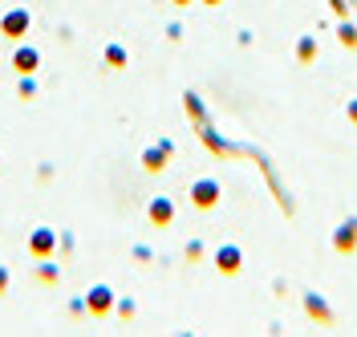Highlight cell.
<instances>
[{
    "mask_svg": "<svg viewBox=\"0 0 357 337\" xmlns=\"http://www.w3.org/2000/svg\"><path fill=\"white\" fill-rule=\"evenodd\" d=\"M175 4H191V0H175Z\"/></svg>",
    "mask_w": 357,
    "mask_h": 337,
    "instance_id": "obj_14",
    "label": "cell"
},
{
    "mask_svg": "<svg viewBox=\"0 0 357 337\" xmlns=\"http://www.w3.org/2000/svg\"><path fill=\"white\" fill-rule=\"evenodd\" d=\"M110 297H114V292L106 289V285L89 289V309H93V313H106V309H110Z\"/></svg>",
    "mask_w": 357,
    "mask_h": 337,
    "instance_id": "obj_7",
    "label": "cell"
},
{
    "mask_svg": "<svg viewBox=\"0 0 357 337\" xmlns=\"http://www.w3.org/2000/svg\"><path fill=\"white\" fill-rule=\"evenodd\" d=\"M215 264H220V272H240V248H220Z\"/></svg>",
    "mask_w": 357,
    "mask_h": 337,
    "instance_id": "obj_5",
    "label": "cell"
},
{
    "mask_svg": "<svg viewBox=\"0 0 357 337\" xmlns=\"http://www.w3.org/2000/svg\"><path fill=\"white\" fill-rule=\"evenodd\" d=\"M203 4H220V0H203Z\"/></svg>",
    "mask_w": 357,
    "mask_h": 337,
    "instance_id": "obj_13",
    "label": "cell"
},
{
    "mask_svg": "<svg viewBox=\"0 0 357 337\" xmlns=\"http://www.w3.org/2000/svg\"><path fill=\"white\" fill-rule=\"evenodd\" d=\"M8 289V269H4V264H0V292Z\"/></svg>",
    "mask_w": 357,
    "mask_h": 337,
    "instance_id": "obj_11",
    "label": "cell"
},
{
    "mask_svg": "<svg viewBox=\"0 0 357 337\" xmlns=\"http://www.w3.org/2000/svg\"><path fill=\"white\" fill-rule=\"evenodd\" d=\"M191 200H195V207H215V200H220V183L199 179L195 187H191Z\"/></svg>",
    "mask_w": 357,
    "mask_h": 337,
    "instance_id": "obj_2",
    "label": "cell"
},
{
    "mask_svg": "<svg viewBox=\"0 0 357 337\" xmlns=\"http://www.w3.org/2000/svg\"><path fill=\"white\" fill-rule=\"evenodd\" d=\"M29 248H33V256H49V252L57 248V232L37 227V232H33V240H29Z\"/></svg>",
    "mask_w": 357,
    "mask_h": 337,
    "instance_id": "obj_3",
    "label": "cell"
},
{
    "mask_svg": "<svg viewBox=\"0 0 357 337\" xmlns=\"http://www.w3.org/2000/svg\"><path fill=\"white\" fill-rule=\"evenodd\" d=\"M349 118H354V122H357V102H354V106H349Z\"/></svg>",
    "mask_w": 357,
    "mask_h": 337,
    "instance_id": "obj_12",
    "label": "cell"
},
{
    "mask_svg": "<svg viewBox=\"0 0 357 337\" xmlns=\"http://www.w3.org/2000/svg\"><path fill=\"white\" fill-rule=\"evenodd\" d=\"M333 244H337V252H354V244H357V224H354V220L333 236Z\"/></svg>",
    "mask_w": 357,
    "mask_h": 337,
    "instance_id": "obj_6",
    "label": "cell"
},
{
    "mask_svg": "<svg viewBox=\"0 0 357 337\" xmlns=\"http://www.w3.org/2000/svg\"><path fill=\"white\" fill-rule=\"evenodd\" d=\"M29 24H33V17L24 13V8H13V13H4V21H0V29H4V37H24L29 33Z\"/></svg>",
    "mask_w": 357,
    "mask_h": 337,
    "instance_id": "obj_1",
    "label": "cell"
},
{
    "mask_svg": "<svg viewBox=\"0 0 357 337\" xmlns=\"http://www.w3.org/2000/svg\"><path fill=\"white\" fill-rule=\"evenodd\" d=\"M151 220H155V224H171V220H175L171 200H155V203H151Z\"/></svg>",
    "mask_w": 357,
    "mask_h": 337,
    "instance_id": "obj_8",
    "label": "cell"
},
{
    "mask_svg": "<svg viewBox=\"0 0 357 337\" xmlns=\"http://www.w3.org/2000/svg\"><path fill=\"white\" fill-rule=\"evenodd\" d=\"M37 61H41V57H37V49H29V45H21L17 53H13V66L21 69V73H33Z\"/></svg>",
    "mask_w": 357,
    "mask_h": 337,
    "instance_id": "obj_4",
    "label": "cell"
},
{
    "mask_svg": "<svg viewBox=\"0 0 357 337\" xmlns=\"http://www.w3.org/2000/svg\"><path fill=\"white\" fill-rule=\"evenodd\" d=\"M171 155V147H167V142H162V147H158V151H146V155H142V163H146V171H162V158Z\"/></svg>",
    "mask_w": 357,
    "mask_h": 337,
    "instance_id": "obj_9",
    "label": "cell"
},
{
    "mask_svg": "<svg viewBox=\"0 0 357 337\" xmlns=\"http://www.w3.org/2000/svg\"><path fill=\"white\" fill-rule=\"evenodd\" d=\"M106 61H110V66H126V49L110 45V49H106Z\"/></svg>",
    "mask_w": 357,
    "mask_h": 337,
    "instance_id": "obj_10",
    "label": "cell"
}]
</instances>
